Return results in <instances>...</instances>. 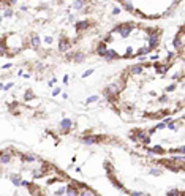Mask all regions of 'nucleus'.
Wrapping results in <instances>:
<instances>
[{
	"instance_id": "1",
	"label": "nucleus",
	"mask_w": 185,
	"mask_h": 196,
	"mask_svg": "<svg viewBox=\"0 0 185 196\" xmlns=\"http://www.w3.org/2000/svg\"><path fill=\"white\" fill-rule=\"evenodd\" d=\"M98 139H100L98 136H84V138H82V142L87 144V145H92V144H96Z\"/></svg>"
},
{
	"instance_id": "2",
	"label": "nucleus",
	"mask_w": 185,
	"mask_h": 196,
	"mask_svg": "<svg viewBox=\"0 0 185 196\" xmlns=\"http://www.w3.org/2000/svg\"><path fill=\"white\" fill-rule=\"evenodd\" d=\"M71 127H73V122L70 120V119H65V120L60 122V130H62V131H68Z\"/></svg>"
},
{
	"instance_id": "3",
	"label": "nucleus",
	"mask_w": 185,
	"mask_h": 196,
	"mask_svg": "<svg viewBox=\"0 0 185 196\" xmlns=\"http://www.w3.org/2000/svg\"><path fill=\"white\" fill-rule=\"evenodd\" d=\"M106 51H108V47H106V44H104V43H100L98 46H96V54L101 55V57H104Z\"/></svg>"
},
{
	"instance_id": "4",
	"label": "nucleus",
	"mask_w": 185,
	"mask_h": 196,
	"mask_svg": "<svg viewBox=\"0 0 185 196\" xmlns=\"http://www.w3.org/2000/svg\"><path fill=\"white\" fill-rule=\"evenodd\" d=\"M117 57V52L112 51V49H108L106 54H104V59H108V60H111V59H116Z\"/></svg>"
},
{
	"instance_id": "5",
	"label": "nucleus",
	"mask_w": 185,
	"mask_h": 196,
	"mask_svg": "<svg viewBox=\"0 0 185 196\" xmlns=\"http://www.w3.org/2000/svg\"><path fill=\"white\" fill-rule=\"evenodd\" d=\"M32 44H33L35 47H37V46H40V38H38V37H35L33 40H32Z\"/></svg>"
},
{
	"instance_id": "6",
	"label": "nucleus",
	"mask_w": 185,
	"mask_h": 196,
	"mask_svg": "<svg viewBox=\"0 0 185 196\" xmlns=\"http://www.w3.org/2000/svg\"><path fill=\"white\" fill-rule=\"evenodd\" d=\"M96 100H98V95H93V97L87 98V103H93V101H96Z\"/></svg>"
},
{
	"instance_id": "7",
	"label": "nucleus",
	"mask_w": 185,
	"mask_h": 196,
	"mask_svg": "<svg viewBox=\"0 0 185 196\" xmlns=\"http://www.w3.org/2000/svg\"><path fill=\"white\" fill-rule=\"evenodd\" d=\"M119 13H120L119 8H112V14H114V16H116V14H119Z\"/></svg>"
},
{
	"instance_id": "8",
	"label": "nucleus",
	"mask_w": 185,
	"mask_h": 196,
	"mask_svg": "<svg viewBox=\"0 0 185 196\" xmlns=\"http://www.w3.org/2000/svg\"><path fill=\"white\" fill-rule=\"evenodd\" d=\"M45 41H46L48 44H51V43H52V38H51V37H46V38H45Z\"/></svg>"
}]
</instances>
